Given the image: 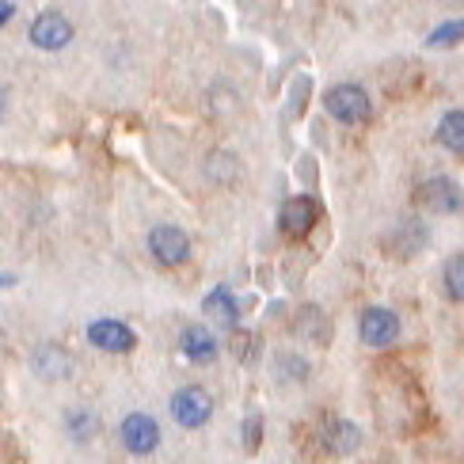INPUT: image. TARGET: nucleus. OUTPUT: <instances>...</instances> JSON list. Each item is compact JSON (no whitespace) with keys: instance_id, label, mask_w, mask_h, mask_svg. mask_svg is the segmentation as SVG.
<instances>
[{"instance_id":"nucleus-1","label":"nucleus","mask_w":464,"mask_h":464,"mask_svg":"<svg viewBox=\"0 0 464 464\" xmlns=\"http://www.w3.org/2000/svg\"><path fill=\"white\" fill-rule=\"evenodd\" d=\"M324 107L332 119H339L346 126H358V122L370 119V95H365L358 84H335L324 95Z\"/></svg>"},{"instance_id":"nucleus-2","label":"nucleus","mask_w":464,"mask_h":464,"mask_svg":"<svg viewBox=\"0 0 464 464\" xmlns=\"http://www.w3.org/2000/svg\"><path fill=\"white\" fill-rule=\"evenodd\" d=\"M171 415H176L179 427L195 430L214 415V400H209V392L198 389V384H187V389H179L176 396H171Z\"/></svg>"},{"instance_id":"nucleus-3","label":"nucleus","mask_w":464,"mask_h":464,"mask_svg":"<svg viewBox=\"0 0 464 464\" xmlns=\"http://www.w3.org/2000/svg\"><path fill=\"white\" fill-rule=\"evenodd\" d=\"M149 251H152V259L157 263L179 266L190 256V240H187V232L176 228V225H157L149 232Z\"/></svg>"},{"instance_id":"nucleus-4","label":"nucleus","mask_w":464,"mask_h":464,"mask_svg":"<svg viewBox=\"0 0 464 464\" xmlns=\"http://www.w3.org/2000/svg\"><path fill=\"white\" fill-rule=\"evenodd\" d=\"M460 202H464L460 187L453 179H446V176H434V179H427L419 187V206L430 209V214H457Z\"/></svg>"},{"instance_id":"nucleus-5","label":"nucleus","mask_w":464,"mask_h":464,"mask_svg":"<svg viewBox=\"0 0 464 464\" xmlns=\"http://www.w3.org/2000/svg\"><path fill=\"white\" fill-rule=\"evenodd\" d=\"M69 38H72V24L62 15V12H43V15H34V24H31V43L38 50H62L69 46Z\"/></svg>"},{"instance_id":"nucleus-6","label":"nucleus","mask_w":464,"mask_h":464,"mask_svg":"<svg viewBox=\"0 0 464 464\" xmlns=\"http://www.w3.org/2000/svg\"><path fill=\"white\" fill-rule=\"evenodd\" d=\"M358 335L365 346H389L400 335V320H396V313H389V308H365Z\"/></svg>"},{"instance_id":"nucleus-7","label":"nucleus","mask_w":464,"mask_h":464,"mask_svg":"<svg viewBox=\"0 0 464 464\" xmlns=\"http://www.w3.org/2000/svg\"><path fill=\"white\" fill-rule=\"evenodd\" d=\"M122 446L130 453H138V457L152 453V450L160 446L157 419H149V415H126V422H122Z\"/></svg>"},{"instance_id":"nucleus-8","label":"nucleus","mask_w":464,"mask_h":464,"mask_svg":"<svg viewBox=\"0 0 464 464\" xmlns=\"http://www.w3.org/2000/svg\"><path fill=\"white\" fill-rule=\"evenodd\" d=\"M88 339L100 346V351H111V354H122V351L133 346V332L119 320H95L88 327Z\"/></svg>"},{"instance_id":"nucleus-9","label":"nucleus","mask_w":464,"mask_h":464,"mask_svg":"<svg viewBox=\"0 0 464 464\" xmlns=\"http://www.w3.org/2000/svg\"><path fill=\"white\" fill-rule=\"evenodd\" d=\"M313 225H316V202H308V198H289V202L282 206V232H285V237L301 240V237H308V232H313Z\"/></svg>"},{"instance_id":"nucleus-10","label":"nucleus","mask_w":464,"mask_h":464,"mask_svg":"<svg viewBox=\"0 0 464 464\" xmlns=\"http://www.w3.org/2000/svg\"><path fill=\"white\" fill-rule=\"evenodd\" d=\"M179 346H183V354H187L190 362H214V358H218V339L209 335L206 327H198V324L183 327Z\"/></svg>"},{"instance_id":"nucleus-11","label":"nucleus","mask_w":464,"mask_h":464,"mask_svg":"<svg viewBox=\"0 0 464 464\" xmlns=\"http://www.w3.org/2000/svg\"><path fill=\"white\" fill-rule=\"evenodd\" d=\"M438 141L446 145L450 152H457V157H464V111L441 114V122H438Z\"/></svg>"},{"instance_id":"nucleus-12","label":"nucleus","mask_w":464,"mask_h":464,"mask_svg":"<svg viewBox=\"0 0 464 464\" xmlns=\"http://www.w3.org/2000/svg\"><path fill=\"white\" fill-rule=\"evenodd\" d=\"M69 354L65 351H57V346H43V351L34 354V370L43 373L46 381H53V377H69Z\"/></svg>"},{"instance_id":"nucleus-13","label":"nucleus","mask_w":464,"mask_h":464,"mask_svg":"<svg viewBox=\"0 0 464 464\" xmlns=\"http://www.w3.org/2000/svg\"><path fill=\"white\" fill-rule=\"evenodd\" d=\"M206 313L214 316L218 324L232 327V324H237V301H232V294H228V289H214V294L206 297Z\"/></svg>"},{"instance_id":"nucleus-14","label":"nucleus","mask_w":464,"mask_h":464,"mask_svg":"<svg viewBox=\"0 0 464 464\" xmlns=\"http://www.w3.org/2000/svg\"><path fill=\"white\" fill-rule=\"evenodd\" d=\"M324 441H327V450L332 453H351L358 446V427H351V422H332L327 434H324Z\"/></svg>"},{"instance_id":"nucleus-15","label":"nucleus","mask_w":464,"mask_h":464,"mask_svg":"<svg viewBox=\"0 0 464 464\" xmlns=\"http://www.w3.org/2000/svg\"><path fill=\"white\" fill-rule=\"evenodd\" d=\"M446 289H450V297L453 301H464V256H453L450 263H446Z\"/></svg>"},{"instance_id":"nucleus-16","label":"nucleus","mask_w":464,"mask_h":464,"mask_svg":"<svg viewBox=\"0 0 464 464\" xmlns=\"http://www.w3.org/2000/svg\"><path fill=\"white\" fill-rule=\"evenodd\" d=\"M457 38H464V19H453V24L438 27V31L427 38V46H453Z\"/></svg>"},{"instance_id":"nucleus-17","label":"nucleus","mask_w":464,"mask_h":464,"mask_svg":"<svg viewBox=\"0 0 464 464\" xmlns=\"http://www.w3.org/2000/svg\"><path fill=\"white\" fill-rule=\"evenodd\" d=\"M69 427L76 430V438H88L95 427H100V419H92V415H69Z\"/></svg>"},{"instance_id":"nucleus-18","label":"nucleus","mask_w":464,"mask_h":464,"mask_svg":"<svg viewBox=\"0 0 464 464\" xmlns=\"http://www.w3.org/2000/svg\"><path fill=\"white\" fill-rule=\"evenodd\" d=\"M12 12H15V5H12V0H5V5H0V19H12Z\"/></svg>"}]
</instances>
